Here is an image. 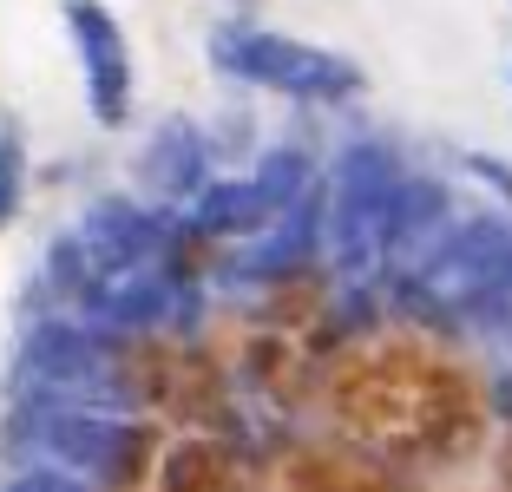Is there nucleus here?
I'll return each instance as SVG.
<instances>
[{
    "label": "nucleus",
    "mask_w": 512,
    "mask_h": 492,
    "mask_svg": "<svg viewBox=\"0 0 512 492\" xmlns=\"http://www.w3.org/2000/svg\"><path fill=\"white\" fill-rule=\"evenodd\" d=\"M407 296L434 322H467V315L499 309L512 296V224L480 217V224L453 230L440 250H427V263L407 283Z\"/></svg>",
    "instance_id": "obj_1"
},
{
    "label": "nucleus",
    "mask_w": 512,
    "mask_h": 492,
    "mask_svg": "<svg viewBox=\"0 0 512 492\" xmlns=\"http://www.w3.org/2000/svg\"><path fill=\"white\" fill-rule=\"evenodd\" d=\"M394 184H401V164H394L388 145H348L342 164H335L329 243H335V269H342L348 283H362L368 269L388 256Z\"/></svg>",
    "instance_id": "obj_2"
},
{
    "label": "nucleus",
    "mask_w": 512,
    "mask_h": 492,
    "mask_svg": "<svg viewBox=\"0 0 512 492\" xmlns=\"http://www.w3.org/2000/svg\"><path fill=\"white\" fill-rule=\"evenodd\" d=\"M211 53L224 73L270 92H296V99H342V92L362 86V73L342 53H322L309 40H283V33H256V27H224L211 40Z\"/></svg>",
    "instance_id": "obj_3"
},
{
    "label": "nucleus",
    "mask_w": 512,
    "mask_h": 492,
    "mask_svg": "<svg viewBox=\"0 0 512 492\" xmlns=\"http://www.w3.org/2000/svg\"><path fill=\"white\" fill-rule=\"evenodd\" d=\"M73 33H79V53H86L92 112H99L106 125H119V119H125V105H132V60H125L119 27L106 20V7H92V0H73Z\"/></svg>",
    "instance_id": "obj_4"
},
{
    "label": "nucleus",
    "mask_w": 512,
    "mask_h": 492,
    "mask_svg": "<svg viewBox=\"0 0 512 492\" xmlns=\"http://www.w3.org/2000/svg\"><path fill=\"white\" fill-rule=\"evenodd\" d=\"M46 447L60 453L66 466H79V473H119L132 460L138 433L119 427V420H99V414H60L46 427Z\"/></svg>",
    "instance_id": "obj_5"
},
{
    "label": "nucleus",
    "mask_w": 512,
    "mask_h": 492,
    "mask_svg": "<svg viewBox=\"0 0 512 492\" xmlns=\"http://www.w3.org/2000/svg\"><path fill=\"white\" fill-rule=\"evenodd\" d=\"M151 243H158V217H145V210H132V204H99L86 217V250L106 269H132Z\"/></svg>",
    "instance_id": "obj_6"
},
{
    "label": "nucleus",
    "mask_w": 512,
    "mask_h": 492,
    "mask_svg": "<svg viewBox=\"0 0 512 492\" xmlns=\"http://www.w3.org/2000/svg\"><path fill=\"white\" fill-rule=\"evenodd\" d=\"M270 217H276V204L256 191V178H243V184H211V191L197 197V230H211V237L263 230Z\"/></svg>",
    "instance_id": "obj_7"
},
{
    "label": "nucleus",
    "mask_w": 512,
    "mask_h": 492,
    "mask_svg": "<svg viewBox=\"0 0 512 492\" xmlns=\"http://www.w3.org/2000/svg\"><path fill=\"white\" fill-rule=\"evenodd\" d=\"M99 309L112 315V322H158V315L171 309V283L165 276H145V269H119L106 289H99Z\"/></svg>",
    "instance_id": "obj_8"
},
{
    "label": "nucleus",
    "mask_w": 512,
    "mask_h": 492,
    "mask_svg": "<svg viewBox=\"0 0 512 492\" xmlns=\"http://www.w3.org/2000/svg\"><path fill=\"white\" fill-rule=\"evenodd\" d=\"M309 237H316V217H309V210H296V217H289V224L250 256V269H289V263H302V256H309Z\"/></svg>",
    "instance_id": "obj_9"
},
{
    "label": "nucleus",
    "mask_w": 512,
    "mask_h": 492,
    "mask_svg": "<svg viewBox=\"0 0 512 492\" xmlns=\"http://www.w3.org/2000/svg\"><path fill=\"white\" fill-rule=\"evenodd\" d=\"M302 178H309L302 151H276V158H263V171H256V191L270 197L276 210H289V197H302Z\"/></svg>",
    "instance_id": "obj_10"
},
{
    "label": "nucleus",
    "mask_w": 512,
    "mask_h": 492,
    "mask_svg": "<svg viewBox=\"0 0 512 492\" xmlns=\"http://www.w3.org/2000/svg\"><path fill=\"white\" fill-rule=\"evenodd\" d=\"M151 178H158V184H191L197 178V145H191V132H165V145L151 151Z\"/></svg>",
    "instance_id": "obj_11"
},
{
    "label": "nucleus",
    "mask_w": 512,
    "mask_h": 492,
    "mask_svg": "<svg viewBox=\"0 0 512 492\" xmlns=\"http://www.w3.org/2000/svg\"><path fill=\"white\" fill-rule=\"evenodd\" d=\"M14 191H20V138L0 132V217L14 210Z\"/></svg>",
    "instance_id": "obj_12"
}]
</instances>
